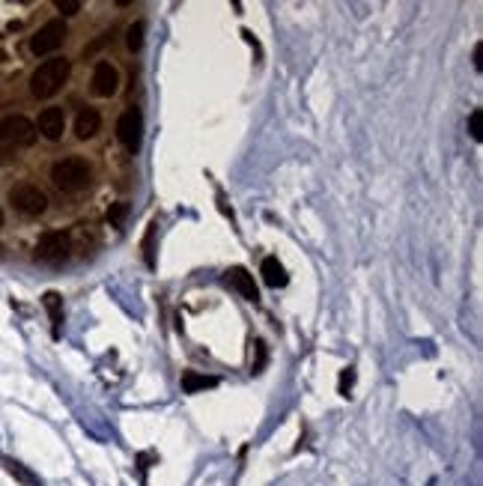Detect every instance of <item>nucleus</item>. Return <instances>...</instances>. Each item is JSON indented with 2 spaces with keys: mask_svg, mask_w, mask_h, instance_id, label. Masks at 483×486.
Segmentation results:
<instances>
[{
  "mask_svg": "<svg viewBox=\"0 0 483 486\" xmlns=\"http://www.w3.org/2000/svg\"><path fill=\"white\" fill-rule=\"evenodd\" d=\"M69 72H72V63L66 57H51L39 63V69L30 75V93L36 98H51L69 81Z\"/></svg>",
  "mask_w": 483,
  "mask_h": 486,
  "instance_id": "obj_1",
  "label": "nucleus"
},
{
  "mask_svg": "<svg viewBox=\"0 0 483 486\" xmlns=\"http://www.w3.org/2000/svg\"><path fill=\"white\" fill-rule=\"evenodd\" d=\"M51 182H54L60 191L75 194V191H81V188H87V182H90V164H87L84 158H78V156L60 158V161H54V167H51Z\"/></svg>",
  "mask_w": 483,
  "mask_h": 486,
  "instance_id": "obj_2",
  "label": "nucleus"
},
{
  "mask_svg": "<svg viewBox=\"0 0 483 486\" xmlns=\"http://www.w3.org/2000/svg\"><path fill=\"white\" fill-rule=\"evenodd\" d=\"M0 138L12 146H30L36 141V123H30L21 113H9L0 120Z\"/></svg>",
  "mask_w": 483,
  "mask_h": 486,
  "instance_id": "obj_3",
  "label": "nucleus"
},
{
  "mask_svg": "<svg viewBox=\"0 0 483 486\" xmlns=\"http://www.w3.org/2000/svg\"><path fill=\"white\" fill-rule=\"evenodd\" d=\"M9 203L19 209L21 215L36 218V215H42V212L48 209V197H45V191H39L36 186L24 182V186H15V188L9 191Z\"/></svg>",
  "mask_w": 483,
  "mask_h": 486,
  "instance_id": "obj_4",
  "label": "nucleus"
},
{
  "mask_svg": "<svg viewBox=\"0 0 483 486\" xmlns=\"http://www.w3.org/2000/svg\"><path fill=\"white\" fill-rule=\"evenodd\" d=\"M66 21L63 19H51V21H45L42 27H39V33L30 39V51L33 54H51V51H57V48L66 42Z\"/></svg>",
  "mask_w": 483,
  "mask_h": 486,
  "instance_id": "obj_5",
  "label": "nucleus"
},
{
  "mask_svg": "<svg viewBox=\"0 0 483 486\" xmlns=\"http://www.w3.org/2000/svg\"><path fill=\"white\" fill-rule=\"evenodd\" d=\"M141 135H143V113L138 108L123 111V116L116 120V138H120V143L126 149H131V153H138Z\"/></svg>",
  "mask_w": 483,
  "mask_h": 486,
  "instance_id": "obj_6",
  "label": "nucleus"
},
{
  "mask_svg": "<svg viewBox=\"0 0 483 486\" xmlns=\"http://www.w3.org/2000/svg\"><path fill=\"white\" fill-rule=\"evenodd\" d=\"M72 250V239H69V233H45V236L36 242V257L39 260H45V263H57V260H63L66 254Z\"/></svg>",
  "mask_w": 483,
  "mask_h": 486,
  "instance_id": "obj_7",
  "label": "nucleus"
},
{
  "mask_svg": "<svg viewBox=\"0 0 483 486\" xmlns=\"http://www.w3.org/2000/svg\"><path fill=\"white\" fill-rule=\"evenodd\" d=\"M93 93L102 96V98H111L116 90H120V72H116V66L108 63V60H98L96 69H93Z\"/></svg>",
  "mask_w": 483,
  "mask_h": 486,
  "instance_id": "obj_8",
  "label": "nucleus"
},
{
  "mask_svg": "<svg viewBox=\"0 0 483 486\" xmlns=\"http://www.w3.org/2000/svg\"><path fill=\"white\" fill-rule=\"evenodd\" d=\"M63 131H66V113H63V108H45L39 113L36 135H42L48 141H60Z\"/></svg>",
  "mask_w": 483,
  "mask_h": 486,
  "instance_id": "obj_9",
  "label": "nucleus"
},
{
  "mask_svg": "<svg viewBox=\"0 0 483 486\" xmlns=\"http://www.w3.org/2000/svg\"><path fill=\"white\" fill-rule=\"evenodd\" d=\"M227 283L233 290H236L242 298H248V301H260V293H257V283H254V275H248V269H242V265H236V269H230L227 272Z\"/></svg>",
  "mask_w": 483,
  "mask_h": 486,
  "instance_id": "obj_10",
  "label": "nucleus"
},
{
  "mask_svg": "<svg viewBox=\"0 0 483 486\" xmlns=\"http://www.w3.org/2000/svg\"><path fill=\"white\" fill-rule=\"evenodd\" d=\"M260 275H263V280L269 283L272 290L287 287V280H290L287 269L280 265V260H278V257H265V260H263V265H260Z\"/></svg>",
  "mask_w": 483,
  "mask_h": 486,
  "instance_id": "obj_11",
  "label": "nucleus"
},
{
  "mask_svg": "<svg viewBox=\"0 0 483 486\" xmlns=\"http://www.w3.org/2000/svg\"><path fill=\"white\" fill-rule=\"evenodd\" d=\"M98 126H102V116H98V111H96V108H84V111H78V116H75V135H78L81 141L93 138L96 131H98Z\"/></svg>",
  "mask_w": 483,
  "mask_h": 486,
  "instance_id": "obj_12",
  "label": "nucleus"
},
{
  "mask_svg": "<svg viewBox=\"0 0 483 486\" xmlns=\"http://www.w3.org/2000/svg\"><path fill=\"white\" fill-rule=\"evenodd\" d=\"M215 385H218V379H215V376H203V373H194V370H188L185 376H182V391H185V394L206 391V388H215Z\"/></svg>",
  "mask_w": 483,
  "mask_h": 486,
  "instance_id": "obj_13",
  "label": "nucleus"
},
{
  "mask_svg": "<svg viewBox=\"0 0 483 486\" xmlns=\"http://www.w3.org/2000/svg\"><path fill=\"white\" fill-rule=\"evenodd\" d=\"M4 465H6V472L12 475V477H19L21 483H27V486H39V477L36 475H33V472H27V468L21 465V462H15V460H4Z\"/></svg>",
  "mask_w": 483,
  "mask_h": 486,
  "instance_id": "obj_14",
  "label": "nucleus"
},
{
  "mask_svg": "<svg viewBox=\"0 0 483 486\" xmlns=\"http://www.w3.org/2000/svg\"><path fill=\"white\" fill-rule=\"evenodd\" d=\"M45 308L48 313H51V323H54V334L60 331V323H63V313H60V295L57 293H45Z\"/></svg>",
  "mask_w": 483,
  "mask_h": 486,
  "instance_id": "obj_15",
  "label": "nucleus"
},
{
  "mask_svg": "<svg viewBox=\"0 0 483 486\" xmlns=\"http://www.w3.org/2000/svg\"><path fill=\"white\" fill-rule=\"evenodd\" d=\"M126 215H128V203H113V206L108 209V221H111V227H120V224L126 221Z\"/></svg>",
  "mask_w": 483,
  "mask_h": 486,
  "instance_id": "obj_16",
  "label": "nucleus"
},
{
  "mask_svg": "<svg viewBox=\"0 0 483 486\" xmlns=\"http://www.w3.org/2000/svg\"><path fill=\"white\" fill-rule=\"evenodd\" d=\"M352 385H355V370H352V367H346V370L340 373V382H337L340 397H349V391H352Z\"/></svg>",
  "mask_w": 483,
  "mask_h": 486,
  "instance_id": "obj_17",
  "label": "nucleus"
},
{
  "mask_svg": "<svg viewBox=\"0 0 483 486\" xmlns=\"http://www.w3.org/2000/svg\"><path fill=\"white\" fill-rule=\"evenodd\" d=\"M141 45H143V24L138 21V24L128 27V48H131V51H138Z\"/></svg>",
  "mask_w": 483,
  "mask_h": 486,
  "instance_id": "obj_18",
  "label": "nucleus"
},
{
  "mask_svg": "<svg viewBox=\"0 0 483 486\" xmlns=\"http://www.w3.org/2000/svg\"><path fill=\"white\" fill-rule=\"evenodd\" d=\"M480 111H472V116H469V135L474 138V141H480L483 138V131H480Z\"/></svg>",
  "mask_w": 483,
  "mask_h": 486,
  "instance_id": "obj_19",
  "label": "nucleus"
},
{
  "mask_svg": "<svg viewBox=\"0 0 483 486\" xmlns=\"http://www.w3.org/2000/svg\"><path fill=\"white\" fill-rule=\"evenodd\" d=\"M57 9L63 15H75V12H81V0H57Z\"/></svg>",
  "mask_w": 483,
  "mask_h": 486,
  "instance_id": "obj_20",
  "label": "nucleus"
},
{
  "mask_svg": "<svg viewBox=\"0 0 483 486\" xmlns=\"http://www.w3.org/2000/svg\"><path fill=\"white\" fill-rule=\"evenodd\" d=\"M254 346H257V361H254V367H251V373H260V370H263V364H265V343H263V340H257Z\"/></svg>",
  "mask_w": 483,
  "mask_h": 486,
  "instance_id": "obj_21",
  "label": "nucleus"
},
{
  "mask_svg": "<svg viewBox=\"0 0 483 486\" xmlns=\"http://www.w3.org/2000/svg\"><path fill=\"white\" fill-rule=\"evenodd\" d=\"M480 54H483V51H480V45H477V48H474V69H483V60H480Z\"/></svg>",
  "mask_w": 483,
  "mask_h": 486,
  "instance_id": "obj_22",
  "label": "nucleus"
},
{
  "mask_svg": "<svg viewBox=\"0 0 483 486\" xmlns=\"http://www.w3.org/2000/svg\"><path fill=\"white\" fill-rule=\"evenodd\" d=\"M4 60H9V57H6V51H4V48H0V63H4Z\"/></svg>",
  "mask_w": 483,
  "mask_h": 486,
  "instance_id": "obj_23",
  "label": "nucleus"
},
{
  "mask_svg": "<svg viewBox=\"0 0 483 486\" xmlns=\"http://www.w3.org/2000/svg\"><path fill=\"white\" fill-rule=\"evenodd\" d=\"M0 224H4V209H0Z\"/></svg>",
  "mask_w": 483,
  "mask_h": 486,
  "instance_id": "obj_24",
  "label": "nucleus"
}]
</instances>
